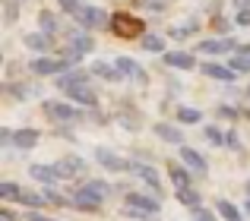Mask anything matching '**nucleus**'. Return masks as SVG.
Instances as JSON below:
<instances>
[{"instance_id": "obj_1", "label": "nucleus", "mask_w": 250, "mask_h": 221, "mask_svg": "<svg viewBox=\"0 0 250 221\" xmlns=\"http://www.w3.org/2000/svg\"><path fill=\"white\" fill-rule=\"evenodd\" d=\"M29 67H32V73H38V76H63V73L73 70V63L57 60V57H38V60L29 63Z\"/></svg>"}, {"instance_id": "obj_2", "label": "nucleus", "mask_w": 250, "mask_h": 221, "mask_svg": "<svg viewBox=\"0 0 250 221\" xmlns=\"http://www.w3.org/2000/svg\"><path fill=\"white\" fill-rule=\"evenodd\" d=\"M111 29H114V35H121V38L143 35V22L136 16H127V13H114V16H111Z\"/></svg>"}, {"instance_id": "obj_3", "label": "nucleus", "mask_w": 250, "mask_h": 221, "mask_svg": "<svg viewBox=\"0 0 250 221\" xmlns=\"http://www.w3.org/2000/svg\"><path fill=\"white\" fill-rule=\"evenodd\" d=\"M95 161H98L102 167H108V171H114V174L133 171V161L121 158V155H117V152H111V148H95Z\"/></svg>"}, {"instance_id": "obj_4", "label": "nucleus", "mask_w": 250, "mask_h": 221, "mask_svg": "<svg viewBox=\"0 0 250 221\" xmlns=\"http://www.w3.org/2000/svg\"><path fill=\"white\" fill-rule=\"evenodd\" d=\"M73 16H76L80 25H85V29H104V25H108V13H102L98 6H80Z\"/></svg>"}, {"instance_id": "obj_5", "label": "nucleus", "mask_w": 250, "mask_h": 221, "mask_svg": "<svg viewBox=\"0 0 250 221\" xmlns=\"http://www.w3.org/2000/svg\"><path fill=\"white\" fill-rule=\"evenodd\" d=\"M54 167H57V174H61V180H73V177H80V174H85V161L76 158V155H67V158H61Z\"/></svg>"}, {"instance_id": "obj_6", "label": "nucleus", "mask_w": 250, "mask_h": 221, "mask_svg": "<svg viewBox=\"0 0 250 221\" xmlns=\"http://www.w3.org/2000/svg\"><path fill=\"white\" fill-rule=\"evenodd\" d=\"M44 110H48V117H54V120H61V123H70V120H76V117H83L80 108L63 105V101H48Z\"/></svg>"}, {"instance_id": "obj_7", "label": "nucleus", "mask_w": 250, "mask_h": 221, "mask_svg": "<svg viewBox=\"0 0 250 221\" xmlns=\"http://www.w3.org/2000/svg\"><path fill=\"white\" fill-rule=\"evenodd\" d=\"M127 205L143 209V212H149V215H159V212H162L159 196H143V193H127Z\"/></svg>"}, {"instance_id": "obj_8", "label": "nucleus", "mask_w": 250, "mask_h": 221, "mask_svg": "<svg viewBox=\"0 0 250 221\" xmlns=\"http://www.w3.org/2000/svg\"><path fill=\"white\" fill-rule=\"evenodd\" d=\"M200 70H203V76H209V79L228 82V86L234 82V70H231V67H222V63H203Z\"/></svg>"}, {"instance_id": "obj_9", "label": "nucleus", "mask_w": 250, "mask_h": 221, "mask_svg": "<svg viewBox=\"0 0 250 221\" xmlns=\"http://www.w3.org/2000/svg\"><path fill=\"white\" fill-rule=\"evenodd\" d=\"M85 82H89V73H85V70H70V73L57 76V89H63V92H70V89H76V86H85Z\"/></svg>"}, {"instance_id": "obj_10", "label": "nucleus", "mask_w": 250, "mask_h": 221, "mask_svg": "<svg viewBox=\"0 0 250 221\" xmlns=\"http://www.w3.org/2000/svg\"><path fill=\"white\" fill-rule=\"evenodd\" d=\"M70 199H73V209H80V212H102V199L89 196L85 190H76Z\"/></svg>"}, {"instance_id": "obj_11", "label": "nucleus", "mask_w": 250, "mask_h": 221, "mask_svg": "<svg viewBox=\"0 0 250 221\" xmlns=\"http://www.w3.org/2000/svg\"><path fill=\"white\" fill-rule=\"evenodd\" d=\"M152 133L159 136L162 142H171V146H181V142H184L181 129H177L174 123H155V127H152Z\"/></svg>"}, {"instance_id": "obj_12", "label": "nucleus", "mask_w": 250, "mask_h": 221, "mask_svg": "<svg viewBox=\"0 0 250 221\" xmlns=\"http://www.w3.org/2000/svg\"><path fill=\"white\" fill-rule=\"evenodd\" d=\"M181 161L190 167V171H196V174H206V158H203L200 152H193V148H187V146H181Z\"/></svg>"}, {"instance_id": "obj_13", "label": "nucleus", "mask_w": 250, "mask_h": 221, "mask_svg": "<svg viewBox=\"0 0 250 221\" xmlns=\"http://www.w3.org/2000/svg\"><path fill=\"white\" fill-rule=\"evenodd\" d=\"M165 63H168V67H177V70H193L196 67V57L187 54V51H168Z\"/></svg>"}, {"instance_id": "obj_14", "label": "nucleus", "mask_w": 250, "mask_h": 221, "mask_svg": "<svg viewBox=\"0 0 250 221\" xmlns=\"http://www.w3.org/2000/svg\"><path fill=\"white\" fill-rule=\"evenodd\" d=\"M133 174L140 180H146L149 186H152V193H162V180H159V171H155L152 165H133Z\"/></svg>"}, {"instance_id": "obj_15", "label": "nucleus", "mask_w": 250, "mask_h": 221, "mask_svg": "<svg viewBox=\"0 0 250 221\" xmlns=\"http://www.w3.org/2000/svg\"><path fill=\"white\" fill-rule=\"evenodd\" d=\"M114 67L121 70L124 76H133L136 82H146V73H143V70H140V63H136V60H130V57H117V60H114Z\"/></svg>"}, {"instance_id": "obj_16", "label": "nucleus", "mask_w": 250, "mask_h": 221, "mask_svg": "<svg viewBox=\"0 0 250 221\" xmlns=\"http://www.w3.org/2000/svg\"><path fill=\"white\" fill-rule=\"evenodd\" d=\"M29 174H32L35 180H42V184H48V186H54L57 180H61L57 167H48V165H32V167H29Z\"/></svg>"}, {"instance_id": "obj_17", "label": "nucleus", "mask_w": 250, "mask_h": 221, "mask_svg": "<svg viewBox=\"0 0 250 221\" xmlns=\"http://www.w3.org/2000/svg\"><path fill=\"white\" fill-rule=\"evenodd\" d=\"M70 98L76 101V105H85V108H95L98 105V98H95V92H92L89 86H76V89H70Z\"/></svg>"}, {"instance_id": "obj_18", "label": "nucleus", "mask_w": 250, "mask_h": 221, "mask_svg": "<svg viewBox=\"0 0 250 221\" xmlns=\"http://www.w3.org/2000/svg\"><path fill=\"white\" fill-rule=\"evenodd\" d=\"M38 136H42V133H38V129H16V136H13V146H19V148H32V146H35V142H38Z\"/></svg>"}, {"instance_id": "obj_19", "label": "nucleus", "mask_w": 250, "mask_h": 221, "mask_svg": "<svg viewBox=\"0 0 250 221\" xmlns=\"http://www.w3.org/2000/svg\"><path fill=\"white\" fill-rule=\"evenodd\" d=\"M25 48H32V51H51V35H44V32H32V35H25Z\"/></svg>"}, {"instance_id": "obj_20", "label": "nucleus", "mask_w": 250, "mask_h": 221, "mask_svg": "<svg viewBox=\"0 0 250 221\" xmlns=\"http://www.w3.org/2000/svg\"><path fill=\"white\" fill-rule=\"evenodd\" d=\"M200 48L209 51V54H225V51L234 48V41H231V38H228V41H225V38H212V41H200Z\"/></svg>"}, {"instance_id": "obj_21", "label": "nucleus", "mask_w": 250, "mask_h": 221, "mask_svg": "<svg viewBox=\"0 0 250 221\" xmlns=\"http://www.w3.org/2000/svg\"><path fill=\"white\" fill-rule=\"evenodd\" d=\"M19 203H22L29 212H38L42 205H48V199H44V196H38V193H29V190H22V193H19Z\"/></svg>"}, {"instance_id": "obj_22", "label": "nucleus", "mask_w": 250, "mask_h": 221, "mask_svg": "<svg viewBox=\"0 0 250 221\" xmlns=\"http://www.w3.org/2000/svg\"><path fill=\"white\" fill-rule=\"evenodd\" d=\"M177 203H184V205H190V209H196L200 205V193L193 190V186H177Z\"/></svg>"}, {"instance_id": "obj_23", "label": "nucleus", "mask_w": 250, "mask_h": 221, "mask_svg": "<svg viewBox=\"0 0 250 221\" xmlns=\"http://www.w3.org/2000/svg\"><path fill=\"white\" fill-rule=\"evenodd\" d=\"M92 73H95V76H102V79H108V82H117V79H124V73H121V70L108 67V63H102V60H98L95 67H92Z\"/></svg>"}, {"instance_id": "obj_24", "label": "nucleus", "mask_w": 250, "mask_h": 221, "mask_svg": "<svg viewBox=\"0 0 250 221\" xmlns=\"http://www.w3.org/2000/svg\"><path fill=\"white\" fill-rule=\"evenodd\" d=\"M83 190L89 193V196H95V199H104V196L111 193V184H104V180H89Z\"/></svg>"}, {"instance_id": "obj_25", "label": "nucleus", "mask_w": 250, "mask_h": 221, "mask_svg": "<svg viewBox=\"0 0 250 221\" xmlns=\"http://www.w3.org/2000/svg\"><path fill=\"white\" fill-rule=\"evenodd\" d=\"M168 177L174 180V186H190V174L181 165H168Z\"/></svg>"}, {"instance_id": "obj_26", "label": "nucleus", "mask_w": 250, "mask_h": 221, "mask_svg": "<svg viewBox=\"0 0 250 221\" xmlns=\"http://www.w3.org/2000/svg\"><path fill=\"white\" fill-rule=\"evenodd\" d=\"M215 209H219V215L225 218V221H244V218H241V212H238V205H231L228 199H219Z\"/></svg>"}, {"instance_id": "obj_27", "label": "nucleus", "mask_w": 250, "mask_h": 221, "mask_svg": "<svg viewBox=\"0 0 250 221\" xmlns=\"http://www.w3.org/2000/svg\"><path fill=\"white\" fill-rule=\"evenodd\" d=\"M42 196H44V199H48V203H51V205H61V209H73V199H67V196H61V193H57V190H54V186H48V190H44V193H42Z\"/></svg>"}, {"instance_id": "obj_28", "label": "nucleus", "mask_w": 250, "mask_h": 221, "mask_svg": "<svg viewBox=\"0 0 250 221\" xmlns=\"http://www.w3.org/2000/svg\"><path fill=\"white\" fill-rule=\"evenodd\" d=\"M177 123H200V110H196V108H177Z\"/></svg>"}, {"instance_id": "obj_29", "label": "nucleus", "mask_w": 250, "mask_h": 221, "mask_svg": "<svg viewBox=\"0 0 250 221\" xmlns=\"http://www.w3.org/2000/svg\"><path fill=\"white\" fill-rule=\"evenodd\" d=\"M228 67L234 70V73H250V54H238L228 60Z\"/></svg>"}, {"instance_id": "obj_30", "label": "nucleus", "mask_w": 250, "mask_h": 221, "mask_svg": "<svg viewBox=\"0 0 250 221\" xmlns=\"http://www.w3.org/2000/svg\"><path fill=\"white\" fill-rule=\"evenodd\" d=\"M203 136H206L212 146H225V133H222L219 127H203Z\"/></svg>"}, {"instance_id": "obj_31", "label": "nucleus", "mask_w": 250, "mask_h": 221, "mask_svg": "<svg viewBox=\"0 0 250 221\" xmlns=\"http://www.w3.org/2000/svg\"><path fill=\"white\" fill-rule=\"evenodd\" d=\"M143 48L152 51V54H162V51H165V41H162L159 35H146V38H143Z\"/></svg>"}, {"instance_id": "obj_32", "label": "nucleus", "mask_w": 250, "mask_h": 221, "mask_svg": "<svg viewBox=\"0 0 250 221\" xmlns=\"http://www.w3.org/2000/svg\"><path fill=\"white\" fill-rule=\"evenodd\" d=\"M19 186L16 184H10V180H6V184H0V199H19Z\"/></svg>"}, {"instance_id": "obj_33", "label": "nucleus", "mask_w": 250, "mask_h": 221, "mask_svg": "<svg viewBox=\"0 0 250 221\" xmlns=\"http://www.w3.org/2000/svg\"><path fill=\"white\" fill-rule=\"evenodd\" d=\"M38 22H42V32H44V35H51V32L57 29V19L51 16V13H42V16H38Z\"/></svg>"}, {"instance_id": "obj_34", "label": "nucleus", "mask_w": 250, "mask_h": 221, "mask_svg": "<svg viewBox=\"0 0 250 221\" xmlns=\"http://www.w3.org/2000/svg\"><path fill=\"white\" fill-rule=\"evenodd\" d=\"M124 215H127V218H136V221H152V215H149V212L133 209V205H127V209H124Z\"/></svg>"}, {"instance_id": "obj_35", "label": "nucleus", "mask_w": 250, "mask_h": 221, "mask_svg": "<svg viewBox=\"0 0 250 221\" xmlns=\"http://www.w3.org/2000/svg\"><path fill=\"white\" fill-rule=\"evenodd\" d=\"M13 95L22 101V98H32V95H35V89H32V86H13Z\"/></svg>"}, {"instance_id": "obj_36", "label": "nucleus", "mask_w": 250, "mask_h": 221, "mask_svg": "<svg viewBox=\"0 0 250 221\" xmlns=\"http://www.w3.org/2000/svg\"><path fill=\"white\" fill-rule=\"evenodd\" d=\"M13 136H16V133H13L10 127H3V129H0V146H13Z\"/></svg>"}, {"instance_id": "obj_37", "label": "nucleus", "mask_w": 250, "mask_h": 221, "mask_svg": "<svg viewBox=\"0 0 250 221\" xmlns=\"http://www.w3.org/2000/svg\"><path fill=\"white\" fill-rule=\"evenodd\" d=\"M61 10H67V13H76V10H80V0H61Z\"/></svg>"}, {"instance_id": "obj_38", "label": "nucleus", "mask_w": 250, "mask_h": 221, "mask_svg": "<svg viewBox=\"0 0 250 221\" xmlns=\"http://www.w3.org/2000/svg\"><path fill=\"white\" fill-rule=\"evenodd\" d=\"M196 221H215V215L209 209H196Z\"/></svg>"}, {"instance_id": "obj_39", "label": "nucleus", "mask_w": 250, "mask_h": 221, "mask_svg": "<svg viewBox=\"0 0 250 221\" xmlns=\"http://www.w3.org/2000/svg\"><path fill=\"white\" fill-rule=\"evenodd\" d=\"M219 114H222V117H228V120H234V117H238V110L228 108V105H222V108H219Z\"/></svg>"}, {"instance_id": "obj_40", "label": "nucleus", "mask_w": 250, "mask_h": 221, "mask_svg": "<svg viewBox=\"0 0 250 221\" xmlns=\"http://www.w3.org/2000/svg\"><path fill=\"white\" fill-rule=\"evenodd\" d=\"M238 25H250V10H238Z\"/></svg>"}, {"instance_id": "obj_41", "label": "nucleus", "mask_w": 250, "mask_h": 221, "mask_svg": "<svg viewBox=\"0 0 250 221\" xmlns=\"http://www.w3.org/2000/svg\"><path fill=\"white\" fill-rule=\"evenodd\" d=\"M225 146L238 148V146H241V142H238V133H225Z\"/></svg>"}, {"instance_id": "obj_42", "label": "nucleus", "mask_w": 250, "mask_h": 221, "mask_svg": "<svg viewBox=\"0 0 250 221\" xmlns=\"http://www.w3.org/2000/svg\"><path fill=\"white\" fill-rule=\"evenodd\" d=\"M25 218H29V221H54V218H44L42 212H29V215H25Z\"/></svg>"}, {"instance_id": "obj_43", "label": "nucleus", "mask_w": 250, "mask_h": 221, "mask_svg": "<svg viewBox=\"0 0 250 221\" xmlns=\"http://www.w3.org/2000/svg\"><path fill=\"white\" fill-rule=\"evenodd\" d=\"M0 221H16V215H13L10 209H3V212H0Z\"/></svg>"}, {"instance_id": "obj_44", "label": "nucleus", "mask_w": 250, "mask_h": 221, "mask_svg": "<svg viewBox=\"0 0 250 221\" xmlns=\"http://www.w3.org/2000/svg\"><path fill=\"white\" fill-rule=\"evenodd\" d=\"M247 3H250V0H234V6H238V10H247Z\"/></svg>"}, {"instance_id": "obj_45", "label": "nucleus", "mask_w": 250, "mask_h": 221, "mask_svg": "<svg viewBox=\"0 0 250 221\" xmlns=\"http://www.w3.org/2000/svg\"><path fill=\"white\" fill-rule=\"evenodd\" d=\"M244 212H247V215H250V199H247V205H244Z\"/></svg>"}, {"instance_id": "obj_46", "label": "nucleus", "mask_w": 250, "mask_h": 221, "mask_svg": "<svg viewBox=\"0 0 250 221\" xmlns=\"http://www.w3.org/2000/svg\"><path fill=\"white\" fill-rule=\"evenodd\" d=\"M247 193H250V184H247Z\"/></svg>"}, {"instance_id": "obj_47", "label": "nucleus", "mask_w": 250, "mask_h": 221, "mask_svg": "<svg viewBox=\"0 0 250 221\" xmlns=\"http://www.w3.org/2000/svg\"><path fill=\"white\" fill-rule=\"evenodd\" d=\"M247 95H250V89H247Z\"/></svg>"}]
</instances>
